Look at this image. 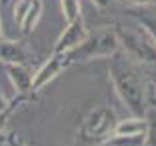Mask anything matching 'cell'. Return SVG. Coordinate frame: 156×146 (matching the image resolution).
I'll return each instance as SVG.
<instances>
[{"mask_svg":"<svg viewBox=\"0 0 156 146\" xmlns=\"http://www.w3.org/2000/svg\"><path fill=\"white\" fill-rule=\"evenodd\" d=\"M146 146H156V119H154V121H148Z\"/></svg>","mask_w":156,"mask_h":146,"instance_id":"cell-16","label":"cell"},{"mask_svg":"<svg viewBox=\"0 0 156 146\" xmlns=\"http://www.w3.org/2000/svg\"><path fill=\"white\" fill-rule=\"evenodd\" d=\"M42 13H43V2H42V0H32L28 10L25 12L22 22L18 23L20 32L25 33V35L32 33L33 30H35V27L38 25L40 18H42Z\"/></svg>","mask_w":156,"mask_h":146,"instance_id":"cell-10","label":"cell"},{"mask_svg":"<svg viewBox=\"0 0 156 146\" xmlns=\"http://www.w3.org/2000/svg\"><path fill=\"white\" fill-rule=\"evenodd\" d=\"M32 96V93H17L15 98L10 100L9 105H7L5 110L0 111V131H3V128H5L7 121H9V118L12 116V113L17 110V108H20L22 105H25L28 101V98Z\"/></svg>","mask_w":156,"mask_h":146,"instance_id":"cell-13","label":"cell"},{"mask_svg":"<svg viewBox=\"0 0 156 146\" xmlns=\"http://www.w3.org/2000/svg\"><path fill=\"white\" fill-rule=\"evenodd\" d=\"M91 3L96 7V9H100V10H105V9H108V7L111 5V2L113 0H90Z\"/></svg>","mask_w":156,"mask_h":146,"instance_id":"cell-19","label":"cell"},{"mask_svg":"<svg viewBox=\"0 0 156 146\" xmlns=\"http://www.w3.org/2000/svg\"><path fill=\"white\" fill-rule=\"evenodd\" d=\"M7 146H27V144L23 143V140H22L15 131H12L7 136Z\"/></svg>","mask_w":156,"mask_h":146,"instance_id":"cell-17","label":"cell"},{"mask_svg":"<svg viewBox=\"0 0 156 146\" xmlns=\"http://www.w3.org/2000/svg\"><path fill=\"white\" fill-rule=\"evenodd\" d=\"M120 50L118 37L113 27L96 28L93 33H88L87 40L76 48L66 52L70 62L73 63H87L98 58H111Z\"/></svg>","mask_w":156,"mask_h":146,"instance_id":"cell-3","label":"cell"},{"mask_svg":"<svg viewBox=\"0 0 156 146\" xmlns=\"http://www.w3.org/2000/svg\"><path fill=\"white\" fill-rule=\"evenodd\" d=\"M9 2H12V0H0V5H7Z\"/></svg>","mask_w":156,"mask_h":146,"instance_id":"cell-22","label":"cell"},{"mask_svg":"<svg viewBox=\"0 0 156 146\" xmlns=\"http://www.w3.org/2000/svg\"><path fill=\"white\" fill-rule=\"evenodd\" d=\"M7 105H9V101H7V100L3 98V95L0 93V111H2V110H5V108H7Z\"/></svg>","mask_w":156,"mask_h":146,"instance_id":"cell-20","label":"cell"},{"mask_svg":"<svg viewBox=\"0 0 156 146\" xmlns=\"http://www.w3.org/2000/svg\"><path fill=\"white\" fill-rule=\"evenodd\" d=\"M3 65L17 93H35L32 90L33 73L30 72L28 65H23V63H3Z\"/></svg>","mask_w":156,"mask_h":146,"instance_id":"cell-7","label":"cell"},{"mask_svg":"<svg viewBox=\"0 0 156 146\" xmlns=\"http://www.w3.org/2000/svg\"><path fill=\"white\" fill-rule=\"evenodd\" d=\"M72 65L68 55L66 53H55L33 73V81H32V90L33 91H38L43 87H47L53 78H57L63 70H66Z\"/></svg>","mask_w":156,"mask_h":146,"instance_id":"cell-5","label":"cell"},{"mask_svg":"<svg viewBox=\"0 0 156 146\" xmlns=\"http://www.w3.org/2000/svg\"><path fill=\"white\" fill-rule=\"evenodd\" d=\"M128 17H131L133 20H136L140 25H143L144 28L150 32V35L156 40V12L150 10L148 7H133L125 12Z\"/></svg>","mask_w":156,"mask_h":146,"instance_id":"cell-9","label":"cell"},{"mask_svg":"<svg viewBox=\"0 0 156 146\" xmlns=\"http://www.w3.org/2000/svg\"><path fill=\"white\" fill-rule=\"evenodd\" d=\"M103 144H108V146H146V134H113Z\"/></svg>","mask_w":156,"mask_h":146,"instance_id":"cell-12","label":"cell"},{"mask_svg":"<svg viewBox=\"0 0 156 146\" xmlns=\"http://www.w3.org/2000/svg\"><path fill=\"white\" fill-rule=\"evenodd\" d=\"M143 95L148 110L156 108V75H146L143 78Z\"/></svg>","mask_w":156,"mask_h":146,"instance_id":"cell-14","label":"cell"},{"mask_svg":"<svg viewBox=\"0 0 156 146\" xmlns=\"http://www.w3.org/2000/svg\"><path fill=\"white\" fill-rule=\"evenodd\" d=\"M110 80L121 103L133 116L146 118L148 106L143 95V78L126 63H111Z\"/></svg>","mask_w":156,"mask_h":146,"instance_id":"cell-1","label":"cell"},{"mask_svg":"<svg viewBox=\"0 0 156 146\" xmlns=\"http://www.w3.org/2000/svg\"><path fill=\"white\" fill-rule=\"evenodd\" d=\"M0 62L2 63H28V50L25 42H12L2 40L0 42Z\"/></svg>","mask_w":156,"mask_h":146,"instance_id":"cell-8","label":"cell"},{"mask_svg":"<svg viewBox=\"0 0 156 146\" xmlns=\"http://www.w3.org/2000/svg\"><path fill=\"white\" fill-rule=\"evenodd\" d=\"M118 121L116 111L111 106H96L85 118L80 136L90 143H105L110 136H113Z\"/></svg>","mask_w":156,"mask_h":146,"instance_id":"cell-4","label":"cell"},{"mask_svg":"<svg viewBox=\"0 0 156 146\" xmlns=\"http://www.w3.org/2000/svg\"><path fill=\"white\" fill-rule=\"evenodd\" d=\"M60 9H62V13H63V18L65 22L75 20L76 17L81 15V3L80 0H60Z\"/></svg>","mask_w":156,"mask_h":146,"instance_id":"cell-15","label":"cell"},{"mask_svg":"<svg viewBox=\"0 0 156 146\" xmlns=\"http://www.w3.org/2000/svg\"><path fill=\"white\" fill-rule=\"evenodd\" d=\"M2 40H5V38H3V32H2V22H0V42Z\"/></svg>","mask_w":156,"mask_h":146,"instance_id":"cell-21","label":"cell"},{"mask_svg":"<svg viewBox=\"0 0 156 146\" xmlns=\"http://www.w3.org/2000/svg\"><path fill=\"white\" fill-rule=\"evenodd\" d=\"M146 130H148V119L131 115V118L118 121L113 134H146Z\"/></svg>","mask_w":156,"mask_h":146,"instance_id":"cell-11","label":"cell"},{"mask_svg":"<svg viewBox=\"0 0 156 146\" xmlns=\"http://www.w3.org/2000/svg\"><path fill=\"white\" fill-rule=\"evenodd\" d=\"M113 28L116 32L120 48H123L129 58L143 65L156 66V40L143 25L135 20L133 25L115 23Z\"/></svg>","mask_w":156,"mask_h":146,"instance_id":"cell-2","label":"cell"},{"mask_svg":"<svg viewBox=\"0 0 156 146\" xmlns=\"http://www.w3.org/2000/svg\"><path fill=\"white\" fill-rule=\"evenodd\" d=\"M126 3H131L133 7H153L156 5V0H123Z\"/></svg>","mask_w":156,"mask_h":146,"instance_id":"cell-18","label":"cell"},{"mask_svg":"<svg viewBox=\"0 0 156 146\" xmlns=\"http://www.w3.org/2000/svg\"><path fill=\"white\" fill-rule=\"evenodd\" d=\"M88 33L90 32L87 30L85 20L80 15V17H76L75 20H72V22L66 23L65 30L60 33L57 43H55L53 52L55 53H66V52L73 50V48H76L78 45H81L85 40H87Z\"/></svg>","mask_w":156,"mask_h":146,"instance_id":"cell-6","label":"cell"}]
</instances>
